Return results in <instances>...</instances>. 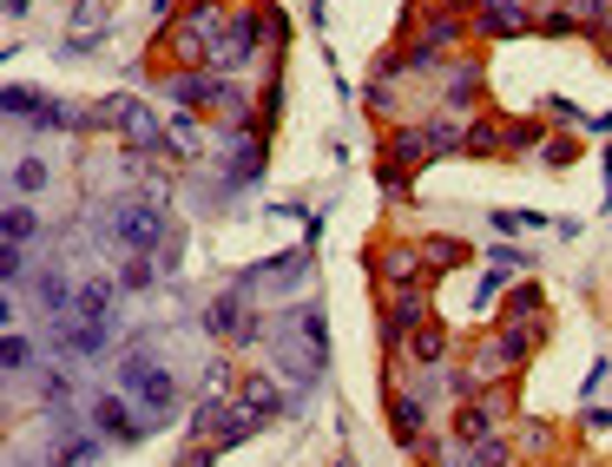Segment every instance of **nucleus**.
Returning <instances> with one entry per match:
<instances>
[{
	"instance_id": "obj_15",
	"label": "nucleus",
	"mask_w": 612,
	"mask_h": 467,
	"mask_svg": "<svg viewBox=\"0 0 612 467\" xmlns=\"http://www.w3.org/2000/svg\"><path fill=\"white\" fill-rule=\"evenodd\" d=\"M26 290H33V310L46 316V323H59V316H73V277H66V264H40L33 277H26Z\"/></svg>"
},
{
	"instance_id": "obj_3",
	"label": "nucleus",
	"mask_w": 612,
	"mask_h": 467,
	"mask_svg": "<svg viewBox=\"0 0 612 467\" xmlns=\"http://www.w3.org/2000/svg\"><path fill=\"white\" fill-rule=\"evenodd\" d=\"M547 343V316L541 323H494L488 336H475V349H468V376L488 389V382H514L527 363H534V349Z\"/></svg>"
},
{
	"instance_id": "obj_10",
	"label": "nucleus",
	"mask_w": 612,
	"mask_h": 467,
	"mask_svg": "<svg viewBox=\"0 0 612 467\" xmlns=\"http://www.w3.org/2000/svg\"><path fill=\"white\" fill-rule=\"evenodd\" d=\"M231 363H211L204 369V389H198V402H191V415H185V435L191 442H211L218 429H224V415H231Z\"/></svg>"
},
{
	"instance_id": "obj_16",
	"label": "nucleus",
	"mask_w": 612,
	"mask_h": 467,
	"mask_svg": "<svg viewBox=\"0 0 612 467\" xmlns=\"http://www.w3.org/2000/svg\"><path fill=\"white\" fill-rule=\"evenodd\" d=\"M402 356H409L415 369H448V363H455V336H448V323L429 316L422 330H409V336H402Z\"/></svg>"
},
{
	"instance_id": "obj_48",
	"label": "nucleus",
	"mask_w": 612,
	"mask_h": 467,
	"mask_svg": "<svg viewBox=\"0 0 612 467\" xmlns=\"http://www.w3.org/2000/svg\"><path fill=\"white\" fill-rule=\"evenodd\" d=\"M527 467H554V462H527Z\"/></svg>"
},
{
	"instance_id": "obj_2",
	"label": "nucleus",
	"mask_w": 612,
	"mask_h": 467,
	"mask_svg": "<svg viewBox=\"0 0 612 467\" xmlns=\"http://www.w3.org/2000/svg\"><path fill=\"white\" fill-rule=\"evenodd\" d=\"M112 376H119V389L132 396V409H138V422L158 435V429H171L178 422V376L158 363V349H152V336H138L119 363H112Z\"/></svg>"
},
{
	"instance_id": "obj_8",
	"label": "nucleus",
	"mask_w": 612,
	"mask_h": 467,
	"mask_svg": "<svg viewBox=\"0 0 612 467\" xmlns=\"http://www.w3.org/2000/svg\"><path fill=\"white\" fill-rule=\"evenodd\" d=\"M86 422H92L112 448H138V442L152 435V429L132 415V396H125V389H92V396H86Z\"/></svg>"
},
{
	"instance_id": "obj_23",
	"label": "nucleus",
	"mask_w": 612,
	"mask_h": 467,
	"mask_svg": "<svg viewBox=\"0 0 612 467\" xmlns=\"http://www.w3.org/2000/svg\"><path fill=\"white\" fill-rule=\"evenodd\" d=\"M448 435L475 448V442H488V435H501V422L488 415V402H481V396H468V402H461V409L448 415Z\"/></svg>"
},
{
	"instance_id": "obj_9",
	"label": "nucleus",
	"mask_w": 612,
	"mask_h": 467,
	"mask_svg": "<svg viewBox=\"0 0 612 467\" xmlns=\"http://www.w3.org/2000/svg\"><path fill=\"white\" fill-rule=\"evenodd\" d=\"M442 402V389H435V369L422 376V382H409V389H389V429H396V442L402 448H415L422 435H429V409Z\"/></svg>"
},
{
	"instance_id": "obj_7",
	"label": "nucleus",
	"mask_w": 612,
	"mask_h": 467,
	"mask_svg": "<svg viewBox=\"0 0 612 467\" xmlns=\"http://www.w3.org/2000/svg\"><path fill=\"white\" fill-rule=\"evenodd\" d=\"M369 277H376L382 290H409V283H429L435 270H429V257H422V237H389V244L369 251Z\"/></svg>"
},
{
	"instance_id": "obj_6",
	"label": "nucleus",
	"mask_w": 612,
	"mask_h": 467,
	"mask_svg": "<svg viewBox=\"0 0 612 467\" xmlns=\"http://www.w3.org/2000/svg\"><path fill=\"white\" fill-rule=\"evenodd\" d=\"M204 330H211L218 343H231V349H257V343L270 336V316H257V297H251L244 283H231V290H218V297L204 303Z\"/></svg>"
},
{
	"instance_id": "obj_46",
	"label": "nucleus",
	"mask_w": 612,
	"mask_h": 467,
	"mask_svg": "<svg viewBox=\"0 0 612 467\" xmlns=\"http://www.w3.org/2000/svg\"><path fill=\"white\" fill-rule=\"evenodd\" d=\"M330 467H356V455H336V462H330Z\"/></svg>"
},
{
	"instance_id": "obj_14",
	"label": "nucleus",
	"mask_w": 612,
	"mask_h": 467,
	"mask_svg": "<svg viewBox=\"0 0 612 467\" xmlns=\"http://www.w3.org/2000/svg\"><path fill=\"white\" fill-rule=\"evenodd\" d=\"M435 310H429V283H409V290H389V310H382V349H402L409 330H422Z\"/></svg>"
},
{
	"instance_id": "obj_24",
	"label": "nucleus",
	"mask_w": 612,
	"mask_h": 467,
	"mask_svg": "<svg viewBox=\"0 0 612 467\" xmlns=\"http://www.w3.org/2000/svg\"><path fill=\"white\" fill-rule=\"evenodd\" d=\"M66 369H73V363L33 369V396H40V409H46V415H53V409H73V382H66Z\"/></svg>"
},
{
	"instance_id": "obj_31",
	"label": "nucleus",
	"mask_w": 612,
	"mask_h": 467,
	"mask_svg": "<svg viewBox=\"0 0 612 467\" xmlns=\"http://www.w3.org/2000/svg\"><path fill=\"white\" fill-rule=\"evenodd\" d=\"M152 277H158V257H138V251H132V257L119 264V290H125V297H145Z\"/></svg>"
},
{
	"instance_id": "obj_12",
	"label": "nucleus",
	"mask_w": 612,
	"mask_h": 467,
	"mask_svg": "<svg viewBox=\"0 0 612 467\" xmlns=\"http://www.w3.org/2000/svg\"><path fill=\"white\" fill-rule=\"evenodd\" d=\"M105 349H112V323H79V316L53 323V356L59 363H99Z\"/></svg>"
},
{
	"instance_id": "obj_38",
	"label": "nucleus",
	"mask_w": 612,
	"mask_h": 467,
	"mask_svg": "<svg viewBox=\"0 0 612 467\" xmlns=\"http://www.w3.org/2000/svg\"><path fill=\"white\" fill-rule=\"evenodd\" d=\"M554 218H541V211H494V231H547Z\"/></svg>"
},
{
	"instance_id": "obj_18",
	"label": "nucleus",
	"mask_w": 612,
	"mask_h": 467,
	"mask_svg": "<svg viewBox=\"0 0 612 467\" xmlns=\"http://www.w3.org/2000/svg\"><path fill=\"white\" fill-rule=\"evenodd\" d=\"M231 7H237V0H185V7H178V13H171V26H178V33H191V40H204V46H211V40H218V33H224V20H231Z\"/></svg>"
},
{
	"instance_id": "obj_4",
	"label": "nucleus",
	"mask_w": 612,
	"mask_h": 467,
	"mask_svg": "<svg viewBox=\"0 0 612 467\" xmlns=\"http://www.w3.org/2000/svg\"><path fill=\"white\" fill-rule=\"evenodd\" d=\"M99 237L119 244L125 257H132V251H138V257H158V244L171 237V218H165L158 198H132V191H125V198H112V211L99 218Z\"/></svg>"
},
{
	"instance_id": "obj_19",
	"label": "nucleus",
	"mask_w": 612,
	"mask_h": 467,
	"mask_svg": "<svg viewBox=\"0 0 612 467\" xmlns=\"http://www.w3.org/2000/svg\"><path fill=\"white\" fill-rule=\"evenodd\" d=\"M119 277H86L79 290H73V316L79 323H112V310H119Z\"/></svg>"
},
{
	"instance_id": "obj_25",
	"label": "nucleus",
	"mask_w": 612,
	"mask_h": 467,
	"mask_svg": "<svg viewBox=\"0 0 612 467\" xmlns=\"http://www.w3.org/2000/svg\"><path fill=\"white\" fill-rule=\"evenodd\" d=\"M501 145H508V158H521V152H534V158H541L547 125H541V119H501Z\"/></svg>"
},
{
	"instance_id": "obj_35",
	"label": "nucleus",
	"mask_w": 612,
	"mask_h": 467,
	"mask_svg": "<svg viewBox=\"0 0 612 467\" xmlns=\"http://www.w3.org/2000/svg\"><path fill=\"white\" fill-rule=\"evenodd\" d=\"M574 7V20H580V33H600L612 20V0H567Z\"/></svg>"
},
{
	"instance_id": "obj_27",
	"label": "nucleus",
	"mask_w": 612,
	"mask_h": 467,
	"mask_svg": "<svg viewBox=\"0 0 612 467\" xmlns=\"http://www.w3.org/2000/svg\"><path fill=\"white\" fill-rule=\"evenodd\" d=\"M0 237L7 244H40V218H33V204H7V218H0Z\"/></svg>"
},
{
	"instance_id": "obj_34",
	"label": "nucleus",
	"mask_w": 612,
	"mask_h": 467,
	"mask_svg": "<svg viewBox=\"0 0 612 467\" xmlns=\"http://www.w3.org/2000/svg\"><path fill=\"white\" fill-rule=\"evenodd\" d=\"M376 185H382L389 198H415V171H402V165H389V158L376 165Z\"/></svg>"
},
{
	"instance_id": "obj_1",
	"label": "nucleus",
	"mask_w": 612,
	"mask_h": 467,
	"mask_svg": "<svg viewBox=\"0 0 612 467\" xmlns=\"http://www.w3.org/2000/svg\"><path fill=\"white\" fill-rule=\"evenodd\" d=\"M270 363H277V376L303 396V389H316L323 382V369H330V316H323V303H297V310H283V316H270Z\"/></svg>"
},
{
	"instance_id": "obj_13",
	"label": "nucleus",
	"mask_w": 612,
	"mask_h": 467,
	"mask_svg": "<svg viewBox=\"0 0 612 467\" xmlns=\"http://www.w3.org/2000/svg\"><path fill=\"white\" fill-rule=\"evenodd\" d=\"M468 26H475V40H521V33H534V7L527 0H475Z\"/></svg>"
},
{
	"instance_id": "obj_37",
	"label": "nucleus",
	"mask_w": 612,
	"mask_h": 467,
	"mask_svg": "<svg viewBox=\"0 0 612 467\" xmlns=\"http://www.w3.org/2000/svg\"><path fill=\"white\" fill-rule=\"evenodd\" d=\"M574 158H580V138H567V132L541 145V165H554V171H560V165H574Z\"/></svg>"
},
{
	"instance_id": "obj_22",
	"label": "nucleus",
	"mask_w": 612,
	"mask_h": 467,
	"mask_svg": "<svg viewBox=\"0 0 612 467\" xmlns=\"http://www.w3.org/2000/svg\"><path fill=\"white\" fill-rule=\"evenodd\" d=\"M541 316H547V283H534V277L508 283V297H501V323H541Z\"/></svg>"
},
{
	"instance_id": "obj_30",
	"label": "nucleus",
	"mask_w": 612,
	"mask_h": 467,
	"mask_svg": "<svg viewBox=\"0 0 612 467\" xmlns=\"http://www.w3.org/2000/svg\"><path fill=\"white\" fill-rule=\"evenodd\" d=\"M468 152H475V158H508V145H501V119H468Z\"/></svg>"
},
{
	"instance_id": "obj_36",
	"label": "nucleus",
	"mask_w": 612,
	"mask_h": 467,
	"mask_svg": "<svg viewBox=\"0 0 612 467\" xmlns=\"http://www.w3.org/2000/svg\"><path fill=\"white\" fill-rule=\"evenodd\" d=\"M20 277H33V270H26V244H7V251H0V283L20 290Z\"/></svg>"
},
{
	"instance_id": "obj_33",
	"label": "nucleus",
	"mask_w": 612,
	"mask_h": 467,
	"mask_svg": "<svg viewBox=\"0 0 612 467\" xmlns=\"http://www.w3.org/2000/svg\"><path fill=\"white\" fill-rule=\"evenodd\" d=\"M46 178H53V171H46V158H33V152H26V158H13V191H20V198L46 191Z\"/></svg>"
},
{
	"instance_id": "obj_45",
	"label": "nucleus",
	"mask_w": 612,
	"mask_h": 467,
	"mask_svg": "<svg viewBox=\"0 0 612 467\" xmlns=\"http://www.w3.org/2000/svg\"><path fill=\"white\" fill-rule=\"evenodd\" d=\"M593 132H612V112H600V119H593Z\"/></svg>"
},
{
	"instance_id": "obj_32",
	"label": "nucleus",
	"mask_w": 612,
	"mask_h": 467,
	"mask_svg": "<svg viewBox=\"0 0 612 467\" xmlns=\"http://www.w3.org/2000/svg\"><path fill=\"white\" fill-rule=\"evenodd\" d=\"M475 467H521V448H514V435L501 429V435L475 442Z\"/></svg>"
},
{
	"instance_id": "obj_39",
	"label": "nucleus",
	"mask_w": 612,
	"mask_h": 467,
	"mask_svg": "<svg viewBox=\"0 0 612 467\" xmlns=\"http://www.w3.org/2000/svg\"><path fill=\"white\" fill-rule=\"evenodd\" d=\"M488 264H494V270H501V277H514V270H521V264H527V257H521V251H514V244H488Z\"/></svg>"
},
{
	"instance_id": "obj_40",
	"label": "nucleus",
	"mask_w": 612,
	"mask_h": 467,
	"mask_svg": "<svg viewBox=\"0 0 612 467\" xmlns=\"http://www.w3.org/2000/svg\"><path fill=\"white\" fill-rule=\"evenodd\" d=\"M218 455H224V448H218V442H198V448H191V455H178V467H211V462H218Z\"/></svg>"
},
{
	"instance_id": "obj_21",
	"label": "nucleus",
	"mask_w": 612,
	"mask_h": 467,
	"mask_svg": "<svg viewBox=\"0 0 612 467\" xmlns=\"http://www.w3.org/2000/svg\"><path fill=\"white\" fill-rule=\"evenodd\" d=\"M204 112H178V119H165V158H204Z\"/></svg>"
},
{
	"instance_id": "obj_43",
	"label": "nucleus",
	"mask_w": 612,
	"mask_h": 467,
	"mask_svg": "<svg viewBox=\"0 0 612 467\" xmlns=\"http://www.w3.org/2000/svg\"><path fill=\"white\" fill-rule=\"evenodd\" d=\"M152 7H158V20H171V13H178V0H152Z\"/></svg>"
},
{
	"instance_id": "obj_44",
	"label": "nucleus",
	"mask_w": 612,
	"mask_h": 467,
	"mask_svg": "<svg viewBox=\"0 0 612 467\" xmlns=\"http://www.w3.org/2000/svg\"><path fill=\"white\" fill-rule=\"evenodd\" d=\"M26 7H33V0H7V13H13V20H20V13H26Z\"/></svg>"
},
{
	"instance_id": "obj_26",
	"label": "nucleus",
	"mask_w": 612,
	"mask_h": 467,
	"mask_svg": "<svg viewBox=\"0 0 612 467\" xmlns=\"http://www.w3.org/2000/svg\"><path fill=\"white\" fill-rule=\"evenodd\" d=\"M534 33L567 40V33H580V20H574V7H567V0H560V7H554V0H541V7H534Z\"/></svg>"
},
{
	"instance_id": "obj_28",
	"label": "nucleus",
	"mask_w": 612,
	"mask_h": 467,
	"mask_svg": "<svg viewBox=\"0 0 612 467\" xmlns=\"http://www.w3.org/2000/svg\"><path fill=\"white\" fill-rule=\"evenodd\" d=\"M422 257H429V270H461L475 251H468L461 237H422Z\"/></svg>"
},
{
	"instance_id": "obj_20",
	"label": "nucleus",
	"mask_w": 612,
	"mask_h": 467,
	"mask_svg": "<svg viewBox=\"0 0 612 467\" xmlns=\"http://www.w3.org/2000/svg\"><path fill=\"white\" fill-rule=\"evenodd\" d=\"M508 435H514L521 462H560V429H554V422H541V415H521Z\"/></svg>"
},
{
	"instance_id": "obj_29",
	"label": "nucleus",
	"mask_w": 612,
	"mask_h": 467,
	"mask_svg": "<svg viewBox=\"0 0 612 467\" xmlns=\"http://www.w3.org/2000/svg\"><path fill=\"white\" fill-rule=\"evenodd\" d=\"M0 369H7V376H20V369L33 376V369H40V349H33L20 330H7V336H0Z\"/></svg>"
},
{
	"instance_id": "obj_5",
	"label": "nucleus",
	"mask_w": 612,
	"mask_h": 467,
	"mask_svg": "<svg viewBox=\"0 0 612 467\" xmlns=\"http://www.w3.org/2000/svg\"><path fill=\"white\" fill-rule=\"evenodd\" d=\"M92 125H105L132 158H165V119H158L145 99H132V92L99 99V105H92Z\"/></svg>"
},
{
	"instance_id": "obj_11",
	"label": "nucleus",
	"mask_w": 612,
	"mask_h": 467,
	"mask_svg": "<svg viewBox=\"0 0 612 467\" xmlns=\"http://www.w3.org/2000/svg\"><path fill=\"white\" fill-rule=\"evenodd\" d=\"M481 79H488V73H481V53H448V59H442V79H435V86H442V105H448L455 119H468V112L481 105Z\"/></svg>"
},
{
	"instance_id": "obj_42",
	"label": "nucleus",
	"mask_w": 612,
	"mask_h": 467,
	"mask_svg": "<svg viewBox=\"0 0 612 467\" xmlns=\"http://www.w3.org/2000/svg\"><path fill=\"white\" fill-rule=\"evenodd\" d=\"M593 46H600V59H607V66H612V20H607V26H600V33H593Z\"/></svg>"
},
{
	"instance_id": "obj_17",
	"label": "nucleus",
	"mask_w": 612,
	"mask_h": 467,
	"mask_svg": "<svg viewBox=\"0 0 612 467\" xmlns=\"http://www.w3.org/2000/svg\"><path fill=\"white\" fill-rule=\"evenodd\" d=\"M382 158H389V165H402V171H422V165H435L429 119H422V125H396V132L382 138Z\"/></svg>"
},
{
	"instance_id": "obj_41",
	"label": "nucleus",
	"mask_w": 612,
	"mask_h": 467,
	"mask_svg": "<svg viewBox=\"0 0 612 467\" xmlns=\"http://www.w3.org/2000/svg\"><path fill=\"white\" fill-rule=\"evenodd\" d=\"M185 264V244H178V231H171V244H158V270H178Z\"/></svg>"
},
{
	"instance_id": "obj_47",
	"label": "nucleus",
	"mask_w": 612,
	"mask_h": 467,
	"mask_svg": "<svg viewBox=\"0 0 612 467\" xmlns=\"http://www.w3.org/2000/svg\"><path fill=\"white\" fill-rule=\"evenodd\" d=\"M607 171H612V145H607Z\"/></svg>"
}]
</instances>
